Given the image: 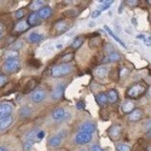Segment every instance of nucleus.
I'll list each match as a JSON object with an SVG mask.
<instances>
[{
	"label": "nucleus",
	"instance_id": "obj_23",
	"mask_svg": "<svg viewBox=\"0 0 151 151\" xmlns=\"http://www.w3.org/2000/svg\"><path fill=\"white\" fill-rule=\"evenodd\" d=\"M104 29L108 32V34H109L111 37H114V39H115V41H117V42H119V44H120L122 47H124V48H126V45H124V42H123V41L120 39V37H119V36H117V35H116L114 32H112V30H111V29H110L108 26H105V27H104Z\"/></svg>",
	"mask_w": 151,
	"mask_h": 151
},
{
	"label": "nucleus",
	"instance_id": "obj_6",
	"mask_svg": "<svg viewBox=\"0 0 151 151\" xmlns=\"http://www.w3.org/2000/svg\"><path fill=\"white\" fill-rule=\"evenodd\" d=\"M92 140V134H87V133H82L79 132L75 135V143L79 145H83V144H88Z\"/></svg>",
	"mask_w": 151,
	"mask_h": 151
},
{
	"label": "nucleus",
	"instance_id": "obj_16",
	"mask_svg": "<svg viewBox=\"0 0 151 151\" xmlns=\"http://www.w3.org/2000/svg\"><path fill=\"white\" fill-rule=\"evenodd\" d=\"M143 117V111L140 109H134L132 112L128 114V120L129 121H139Z\"/></svg>",
	"mask_w": 151,
	"mask_h": 151
},
{
	"label": "nucleus",
	"instance_id": "obj_43",
	"mask_svg": "<svg viewBox=\"0 0 151 151\" xmlns=\"http://www.w3.org/2000/svg\"><path fill=\"white\" fill-rule=\"evenodd\" d=\"M150 40H151V39H150V36H149V37H144V44H145L146 46H150V44H151Z\"/></svg>",
	"mask_w": 151,
	"mask_h": 151
},
{
	"label": "nucleus",
	"instance_id": "obj_51",
	"mask_svg": "<svg viewBox=\"0 0 151 151\" xmlns=\"http://www.w3.org/2000/svg\"><path fill=\"white\" fill-rule=\"evenodd\" d=\"M0 39H1V35H0Z\"/></svg>",
	"mask_w": 151,
	"mask_h": 151
},
{
	"label": "nucleus",
	"instance_id": "obj_32",
	"mask_svg": "<svg viewBox=\"0 0 151 151\" xmlns=\"http://www.w3.org/2000/svg\"><path fill=\"white\" fill-rule=\"evenodd\" d=\"M32 149H33V143L32 142H24L23 143V150L24 151H32Z\"/></svg>",
	"mask_w": 151,
	"mask_h": 151
},
{
	"label": "nucleus",
	"instance_id": "obj_24",
	"mask_svg": "<svg viewBox=\"0 0 151 151\" xmlns=\"http://www.w3.org/2000/svg\"><path fill=\"white\" fill-rule=\"evenodd\" d=\"M96 99H97V103L100 105V106H103L108 103V98H106V94L105 93H98L96 96Z\"/></svg>",
	"mask_w": 151,
	"mask_h": 151
},
{
	"label": "nucleus",
	"instance_id": "obj_7",
	"mask_svg": "<svg viewBox=\"0 0 151 151\" xmlns=\"http://www.w3.org/2000/svg\"><path fill=\"white\" fill-rule=\"evenodd\" d=\"M45 98H46V92H45V90L37 88V90H35V91L32 93V100H33L34 103H41V102H44Z\"/></svg>",
	"mask_w": 151,
	"mask_h": 151
},
{
	"label": "nucleus",
	"instance_id": "obj_47",
	"mask_svg": "<svg viewBox=\"0 0 151 151\" xmlns=\"http://www.w3.org/2000/svg\"><path fill=\"white\" fill-rule=\"evenodd\" d=\"M137 39H144V35H137Z\"/></svg>",
	"mask_w": 151,
	"mask_h": 151
},
{
	"label": "nucleus",
	"instance_id": "obj_4",
	"mask_svg": "<svg viewBox=\"0 0 151 151\" xmlns=\"http://www.w3.org/2000/svg\"><path fill=\"white\" fill-rule=\"evenodd\" d=\"M65 87H67V83H59L55 87V90L52 91L51 93V98L55 100V102H58V100L62 99L63 94H64V90H65Z\"/></svg>",
	"mask_w": 151,
	"mask_h": 151
},
{
	"label": "nucleus",
	"instance_id": "obj_28",
	"mask_svg": "<svg viewBox=\"0 0 151 151\" xmlns=\"http://www.w3.org/2000/svg\"><path fill=\"white\" fill-rule=\"evenodd\" d=\"M73 58H74V53H73V52H71V53H67V55H64V56L60 58L62 64H69V62H71Z\"/></svg>",
	"mask_w": 151,
	"mask_h": 151
},
{
	"label": "nucleus",
	"instance_id": "obj_45",
	"mask_svg": "<svg viewBox=\"0 0 151 151\" xmlns=\"http://www.w3.org/2000/svg\"><path fill=\"white\" fill-rule=\"evenodd\" d=\"M128 4L132 5V6H135L138 4V1H137V0H132V1H128Z\"/></svg>",
	"mask_w": 151,
	"mask_h": 151
},
{
	"label": "nucleus",
	"instance_id": "obj_12",
	"mask_svg": "<svg viewBox=\"0 0 151 151\" xmlns=\"http://www.w3.org/2000/svg\"><path fill=\"white\" fill-rule=\"evenodd\" d=\"M12 112V106L7 103H1L0 104V119L10 116Z\"/></svg>",
	"mask_w": 151,
	"mask_h": 151
},
{
	"label": "nucleus",
	"instance_id": "obj_44",
	"mask_svg": "<svg viewBox=\"0 0 151 151\" xmlns=\"http://www.w3.org/2000/svg\"><path fill=\"white\" fill-rule=\"evenodd\" d=\"M145 129L150 132V120H147V121H146V123H145Z\"/></svg>",
	"mask_w": 151,
	"mask_h": 151
},
{
	"label": "nucleus",
	"instance_id": "obj_9",
	"mask_svg": "<svg viewBox=\"0 0 151 151\" xmlns=\"http://www.w3.org/2000/svg\"><path fill=\"white\" fill-rule=\"evenodd\" d=\"M68 28H69V26L67 24V22H65V21H58V22H56L55 27H53V29H55V32H56V35L67 32V30H68Z\"/></svg>",
	"mask_w": 151,
	"mask_h": 151
},
{
	"label": "nucleus",
	"instance_id": "obj_18",
	"mask_svg": "<svg viewBox=\"0 0 151 151\" xmlns=\"http://www.w3.org/2000/svg\"><path fill=\"white\" fill-rule=\"evenodd\" d=\"M62 143V134H58V135H55L52 138H50V140H48V146H51V147H57L59 146Z\"/></svg>",
	"mask_w": 151,
	"mask_h": 151
},
{
	"label": "nucleus",
	"instance_id": "obj_19",
	"mask_svg": "<svg viewBox=\"0 0 151 151\" xmlns=\"http://www.w3.org/2000/svg\"><path fill=\"white\" fill-rule=\"evenodd\" d=\"M106 98H108V103L114 104L119 100V94H117V92L115 90H110L108 92V94H106Z\"/></svg>",
	"mask_w": 151,
	"mask_h": 151
},
{
	"label": "nucleus",
	"instance_id": "obj_50",
	"mask_svg": "<svg viewBox=\"0 0 151 151\" xmlns=\"http://www.w3.org/2000/svg\"><path fill=\"white\" fill-rule=\"evenodd\" d=\"M79 151H86V150H79Z\"/></svg>",
	"mask_w": 151,
	"mask_h": 151
},
{
	"label": "nucleus",
	"instance_id": "obj_38",
	"mask_svg": "<svg viewBox=\"0 0 151 151\" xmlns=\"http://www.w3.org/2000/svg\"><path fill=\"white\" fill-rule=\"evenodd\" d=\"M22 46H23V44H22V42H17L16 45L12 46V51H17V52H18V50H19Z\"/></svg>",
	"mask_w": 151,
	"mask_h": 151
},
{
	"label": "nucleus",
	"instance_id": "obj_35",
	"mask_svg": "<svg viewBox=\"0 0 151 151\" xmlns=\"http://www.w3.org/2000/svg\"><path fill=\"white\" fill-rule=\"evenodd\" d=\"M90 151H103V149L100 147L98 144H93V145H91Z\"/></svg>",
	"mask_w": 151,
	"mask_h": 151
},
{
	"label": "nucleus",
	"instance_id": "obj_15",
	"mask_svg": "<svg viewBox=\"0 0 151 151\" xmlns=\"http://www.w3.org/2000/svg\"><path fill=\"white\" fill-rule=\"evenodd\" d=\"M44 35L42 34H39V33H30L29 36H28V41L32 42V44H39L44 40Z\"/></svg>",
	"mask_w": 151,
	"mask_h": 151
},
{
	"label": "nucleus",
	"instance_id": "obj_39",
	"mask_svg": "<svg viewBox=\"0 0 151 151\" xmlns=\"http://www.w3.org/2000/svg\"><path fill=\"white\" fill-rule=\"evenodd\" d=\"M6 76H5V75H0V87H1V86H4L5 83H6Z\"/></svg>",
	"mask_w": 151,
	"mask_h": 151
},
{
	"label": "nucleus",
	"instance_id": "obj_14",
	"mask_svg": "<svg viewBox=\"0 0 151 151\" xmlns=\"http://www.w3.org/2000/svg\"><path fill=\"white\" fill-rule=\"evenodd\" d=\"M40 18H39V16H37V14L36 12H32V14L28 16V21H27V23L29 24V26H33V27H36V26H39L40 24Z\"/></svg>",
	"mask_w": 151,
	"mask_h": 151
},
{
	"label": "nucleus",
	"instance_id": "obj_40",
	"mask_svg": "<svg viewBox=\"0 0 151 151\" xmlns=\"http://www.w3.org/2000/svg\"><path fill=\"white\" fill-rule=\"evenodd\" d=\"M34 86H35V81L30 80V81H29V85L27 86V88H26V92H29V91H30V88H32V87H34Z\"/></svg>",
	"mask_w": 151,
	"mask_h": 151
},
{
	"label": "nucleus",
	"instance_id": "obj_33",
	"mask_svg": "<svg viewBox=\"0 0 151 151\" xmlns=\"http://www.w3.org/2000/svg\"><path fill=\"white\" fill-rule=\"evenodd\" d=\"M11 58H18V52L17 51H12V50L10 52H7L6 59H11Z\"/></svg>",
	"mask_w": 151,
	"mask_h": 151
},
{
	"label": "nucleus",
	"instance_id": "obj_10",
	"mask_svg": "<svg viewBox=\"0 0 151 151\" xmlns=\"http://www.w3.org/2000/svg\"><path fill=\"white\" fill-rule=\"evenodd\" d=\"M64 115H65V109L64 108H56L52 112V119L56 122H59V121H63Z\"/></svg>",
	"mask_w": 151,
	"mask_h": 151
},
{
	"label": "nucleus",
	"instance_id": "obj_21",
	"mask_svg": "<svg viewBox=\"0 0 151 151\" xmlns=\"http://www.w3.org/2000/svg\"><path fill=\"white\" fill-rule=\"evenodd\" d=\"M29 28V24L27 23V21H21L16 24V27H15V32L17 33H22V32H26L27 29Z\"/></svg>",
	"mask_w": 151,
	"mask_h": 151
},
{
	"label": "nucleus",
	"instance_id": "obj_5",
	"mask_svg": "<svg viewBox=\"0 0 151 151\" xmlns=\"http://www.w3.org/2000/svg\"><path fill=\"white\" fill-rule=\"evenodd\" d=\"M80 132L82 133H87V134H93L97 129V124L94 122H91V121H86L83 123L80 124Z\"/></svg>",
	"mask_w": 151,
	"mask_h": 151
},
{
	"label": "nucleus",
	"instance_id": "obj_27",
	"mask_svg": "<svg viewBox=\"0 0 151 151\" xmlns=\"http://www.w3.org/2000/svg\"><path fill=\"white\" fill-rule=\"evenodd\" d=\"M41 7H44V1L42 0H35L30 4V9L33 11H39Z\"/></svg>",
	"mask_w": 151,
	"mask_h": 151
},
{
	"label": "nucleus",
	"instance_id": "obj_22",
	"mask_svg": "<svg viewBox=\"0 0 151 151\" xmlns=\"http://www.w3.org/2000/svg\"><path fill=\"white\" fill-rule=\"evenodd\" d=\"M121 110L124 112V114H129V112H132V111L134 110V104H133V102H129V100H127L126 103L122 104Z\"/></svg>",
	"mask_w": 151,
	"mask_h": 151
},
{
	"label": "nucleus",
	"instance_id": "obj_25",
	"mask_svg": "<svg viewBox=\"0 0 151 151\" xmlns=\"http://www.w3.org/2000/svg\"><path fill=\"white\" fill-rule=\"evenodd\" d=\"M82 44H83V39H82V37H75V39L71 41V48L73 50H78V48H80L81 46H82Z\"/></svg>",
	"mask_w": 151,
	"mask_h": 151
},
{
	"label": "nucleus",
	"instance_id": "obj_11",
	"mask_svg": "<svg viewBox=\"0 0 151 151\" xmlns=\"http://www.w3.org/2000/svg\"><path fill=\"white\" fill-rule=\"evenodd\" d=\"M52 9L50 7V6H44V7H41L40 10H39V12H36L37 14V16H39V18H40V21L41 19H46V18H48L50 16L52 15Z\"/></svg>",
	"mask_w": 151,
	"mask_h": 151
},
{
	"label": "nucleus",
	"instance_id": "obj_30",
	"mask_svg": "<svg viewBox=\"0 0 151 151\" xmlns=\"http://www.w3.org/2000/svg\"><path fill=\"white\" fill-rule=\"evenodd\" d=\"M117 151H131V146L127 143H119L116 145Z\"/></svg>",
	"mask_w": 151,
	"mask_h": 151
},
{
	"label": "nucleus",
	"instance_id": "obj_26",
	"mask_svg": "<svg viewBox=\"0 0 151 151\" xmlns=\"http://www.w3.org/2000/svg\"><path fill=\"white\" fill-rule=\"evenodd\" d=\"M30 114H32V109H30L29 106H23V108L19 110V117H21V119H26V117H28Z\"/></svg>",
	"mask_w": 151,
	"mask_h": 151
},
{
	"label": "nucleus",
	"instance_id": "obj_3",
	"mask_svg": "<svg viewBox=\"0 0 151 151\" xmlns=\"http://www.w3.org/2000/svg\"><path fill=\"white\" fill-rule=\"evenodd\" d=\"M21 67V62L18 58H11V59H6V62L4 63L3 69L6 73H15Z\"/></svg>",
	"mask_w": 151,
	"mask_h": 151
},
{
	"label": "nucleus",
	"instance_id": "obj_29",
	"mask_svg": "<svg viewBox=\"0 0 151 151\" xmlns=\"http://www.w3.org/2000/svg\"><path fill=\"white\" fill-rule=\"evenodd\" d=\"M112 3L114 1H111V0H103V1H100V4H99V11H103V10H105V9H108L109 6H111L112 5Z\"/></svg>",
	"mask_w": 151,
	"mask_h": 151
},
{
	"label": "nucleus",
	"instance_id": "obj_52",
	"mask_svg": "<svg viewBox=\"0 0 151 151\" xmlns=\"http://www.w3.org/2000/svg\"><path fill=\"white\" fill-rule=\"evenodd\" d=\"M103 151H104V150H103Z\"/></svg>",
	"mask_w": 151,
	"mask_h": 151
},
{
	"label": "nucleus",
	"instance_id": "obj_1",
	"mask_svg": "<svg viewBox=\"0 0 151 151\" xmlns=\"http://www.w3.org/2000/svg\"><path fill=\"white\" fill-rule=\"evenodd\" d=\"M73 70V67L70 64H58L52 67L51 69V75L53 78H62V76H65V75L70 74Z\"/></svg>",
	"mask_w": 151,
	"mask_h": 151
},
{
	"label": "nucleus",
	"instance_id": "obj_42",
	"mask_svg": "<svg viewBox=\"0 0 151 151\" xmlns=\"http://www.w3.org/2000/svg\"><path fill=\"white\" fill-rule=\"evenodd\" d=\"M67 15H68V16H76L78 12L75 11V10H69V11H67Z\"/></svg>",
	"mask_w": 151,
	"mask_h": 151
},
{
	"label": "nucleus",
	"instance_id": "obj_2",
	"mask_svg": "<svg viewBox=\"0 0 151 151\" xmlns=\"http://www.w3.org/2000/svg\"><path fill=\"white\" fill-rule=\"evenodd\" d=\"M145 93V87L140 83H135L133 86H131L127 90V96L132 99H137V98H139L142 97L143 94Z\"/></svg>",
	"mask_w": 151,
	"mask_h": 151
},
{
	"label": "nucleus",
	"instance_id": "obj_8",
	"mask_svg": "<svg viewBox=\"0 0 151 151\" xmlns=\"http://www.w3.org/2000/svg\"><path fill=\"white\" fill-rule=\"evenodd\" d=\"M108 134H109V137H110V139L117 140V138H119L120 134H121V126H119V124H112L111 127L109 128Z\"/></svg>",
	"mask_w": 151,
	"mask_h": 151
},
{
	"label": "nucleus",
	"instance_id": "obj_36",
	"mask_svg": "<svg viewBox=\"0 0 151 151\" xmlns=\"http://www.w3.org/2000/svg\"><path fill=\"white\" fill-rule=\"evenodd\" d=\"M44 137H45V131H39V132L36 133V139L37 140L44 139Z\"/></svg>",
	"mask_w": 151,
	"mask_h": 151
},
{
	"label": "nucleus",
	"instance_id": "obj_13",
	"mask_svg": "<svg viewBox=\"0 0 151 151\" xmlns=\"http://www.w3.org/2000/svg\"><path fill=\"white\" fill-rule=\"evenodd\" d=\"M12 122H14V117H12L11 115H10V116H6V117H3V119H0V132L7 129L12 124Z\"/></svg>",
	"mask_w": 151,
	"mask_h": 151
},
{
	"label": "nucleus",
	"instance_id": "obj_48",
	"mask_svg": "<svg viewBox=\"0 0 151 151\" xmlns=\"http://www.w3.org/2000/svg\"><path fill=\"white\" fill-rule=\"evenodd\" d=\"M0 151H7L5 146H0Z\"/></svg>",
	"mask_w": 151,
	"mask_h": 151
},
{
	"label": "nucleus",
	"instance_id": "obj_31",
	"mask_svg": "<svg viewBox=\"0 0 151 151\" xmlns=\"http://www.w3.org/2000/svg\"><path fill=\"white\" fill-rule=\"evenodd\" d=\"M36 133H37L36 131H30V132H28V133L26 134V140L34 143V139L36 138Z\"/></svg>",
	"mask_w": 151,
	"mask_h": 151
},
{
	"label": "nucleus",
	"instance_id": "obj_37",
	"mask_svg": "<svg viewBox=\"0 0 151 151\" xmlns=\"http://www.w3.org/2000/svg\"><path fill=\"white\" fill-rule=\"evenodd\" d=\"M76 109H79V110H83L85 109V102L83 100H80V102L76 103Z\"/></svg>",
	"mask_w": 151,
	"mask_h": 151
},
{
	"label": "nucleus",
	"instance_id": "obj_49",
	"mask_svg": "<svg viewBox=\"0 0 151 151\" xmlns=\"http://www.w3.org/2000/svg\"><path fill=\"white\" fill-rule=\"evenodd\" d=\"M132 23H133V26H137V21H135V18L132 19Z\"/></svg>",
	"mask_w": 151,
	"mask_h": 151
},
{
	"label": "nucleus",
	"instance_id": "obj_17",
	"mask_svg": "<svg viewBox=\"0 0 151 151\" xmlns=\"http://www.w3.org/2000/svg\"><path fill=\"white\" fill-rule=\"evenodd\" d=\"M121 59V55L117 53V52H111L109 53L104 59H103V63H114V62H117Z\"/></svg>",
	"mask_w": 151,
	"mask_h": 151
},
{
	"label": "nucleus",
	"instance_id": "obj_34",
	"mask_svg": "<svg viewBox=\"0 0 151 151\" xmlns=\"http://www.w3.org/2000/svg\"><path fill=\"white\" fill-rule=\"evenodd\" d=\"M24 15H26V10H24V9H19V10L16 11L15 17H16V18H22Z\"/></svg>",
	"mask_w": 151,
	"mask_h": 151
},
{
	"label": "nucleus",
	"instance_id": "obj_46",
	"mask_svg": "<svg viewBox=\"0 0 151 151\" xmlns=\"http://www.w3.org/2000/svg\"><path fill=\"white\" fill-rule=\"evenodd\" d=\"M4 30V26H3V24L1 23H0V35H1V32Z\"/></svg>",
	"mask_w": 151,
	"mask_h": 151
},
{
	"label": "nucleus",
	"instance_id": "obj_20",
	"mask_svg": "<svg viewBox=\"0 0 151 151\" xmlns=\"http://www.w3.org/2000/svg\"><path fill=\"white\" fill-rule=\"evenodd\" d=\"M108 68L106 67H98V68H96V70H94V75L97 78H100V79H104L106 75H108Z\"/></svg>",
	"mask_w": 151,
	"mask_h": 151
},
{
	"label": "nucleus",
	"instance_id": "obj_41",
	"mask_svg": "<svg viewBox=\"0 0 151 151\" xmlns=\"http://www.w3.org/2000/svg\"><path fill=\"white\" fill-rule=\"evenodd\" d=\"M100 14H102V11H99V10H94V11H93V14H92V17H93V18H97V17H99V16H100Z\"/></svg>",
	"mask_w": 151,
	"mask_h": 151
}]
</instances>
